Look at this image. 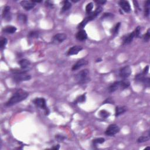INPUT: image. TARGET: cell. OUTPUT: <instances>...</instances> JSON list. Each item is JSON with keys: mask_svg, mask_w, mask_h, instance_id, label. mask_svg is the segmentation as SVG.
Returning a JSON list of instances; mask_svg holds the SVG:
<instances>
[{"mask_svg": "<svg viewBox=\"0 0 150 150\" xmlns=\"http://www.w3.org/2000/svg\"><path fill=\"white\" fill-rule=\"evenodd\" d=\"M141 28L138 27L135 28V29L133 32L130 34L125 35L123 38V45H128L130 43L133 41L134 38L135 37H138L140 34Z\"/></svg>", "mask_w": 150, "mask_h": 150, "instance_id": "cell-5", "label": "cell"}, {"mask_svg": "<svg viewBox=\"0 0 150 150\" xmlns=\"http://www.w3.org/2000/svg\"><path fill=\"white\" fill-rule=\"evenodd\" d=\"M7 42H8V41H7L6 38H2L1 41H0V48L1 49L4 48L7 45Z\"/></svg>", "mask_w": 150, "mask_h": 150, "instance_id": "cell-29", "label": "cell"}, {"mask_svg": "<svg viewBox=\"0 0 150 150\" xmlns=\"http://www.w3.org/2000/svg\"><path fill=\"white\" fill-rule=\"evenodd\" d=\"M130 82L127 80H123L121 81L116 82L110 86L109 88V91L110 93H113L116 91L118 89H122L127 88L130 86Z\"/></svg>", "mask_w": 150, "mask_h": 150, "instance_id": "cell-2", "label": "cell"}, {"mask_svg": "<svg viewBox=\"0 0 150 150\" xmlns=\"http://www.w3.org/2000/svg\"><path fill=\"white\" fill-rule=\"evenodd\" d=\"M149 135H148V136H141V137L138 139L137 142L138 143H141L147 141H148L149 140Z\"/></svg>", "mask_w": 150, "mask_h": 150, "instance_id": "cell-24", "label": "cell"}, {"mask_svg": "<svg viewBox=\"0 0 150 150\" xmlns=\"http://www.w3.org/2000/svg\"><path fill=\"white\" fill-rule=\"evenodd\" d=\"M56 138L58 140V141H62L63 140H64L65 139V137H63V135H56Z\"/></svg>", "mask_w": 150, "mask_h": 150, "instance_id": "cell-33", "label": "cell"}, {"mask_svg": "<svg viewBox=\"0 0 150 150\" xmlns=\"http://www.w3.org/2000/svg\"><path fill=\"white\" fill-rule=\"evenodd\" d=\"M4 32L8 34H12L15 33L16 30V28L13 26H7L5 28H4Z\"/></svg>", "mask_w": 150, "mask_h": 150, "instance_id": "cell-18", "label": "cell"}, {"mask_svg": "<svg viewBox=\"0 0 150 150\" xmlns=\"http://www.w3.org/2000/svg\"><path fill=\"white\" fill-rule=\"evenodd\" d=\"M19 64L20 65V66L22 69H26L29 66L30 63L29 60L27 59H22L19 62Z\"/></svg>", "mask_w": 150, "mask_h": 150, "instance_id": "cell-17", "label": "cell"}, {"mask_svg": "<svg viewBox=\"0 0 150 150\" xmlns=\"http://www.w3.org/2000/svg\"><path fill=\"white\" fill-rule=\"evenodd\" d=\"M52 149H59V145H56V146L54 147L53 148H52Z\"/></svg>", "mask_w": 150, "mask_h": 150, "instance_id": "cell-37", "label": "cell"}, {"mask_svg": "<svg viewBox=\"0 0 150 150\" xmlns=\"http://www.w3.org/2000/svg\"><path fill=\"white\" fill-rule=\"evenodd\" d=\"M85 100H86V95H83L77 98L76 103H83L84 102H85Z\"/></svg>", "mask_w": 150, "mask_h": 150, "instance_id": "cell-28", "label": "cell"}, {"mask_svg": "<svg viewBox=\"0 0 150 150\" xmlns=\"http://www.w3.org/2000/svg\"><path fill=\"white\" fill-rule=\"evenodd\" d=\"M149 4L150 2L149 1H147L145 2V15L146 16H148L149 14Z\"/></svg>", "mask_w": 150, "mask_h": 150, "instance_id": "cell-23", "label": "cell"}, {"mask_svg": "<svg viewBox=\"0 0 150 150\" xmlns=\"http://www.w3.org/2000/svg\"><path fill=\"white\" fill-rule=\"evenodd\" d=\"M109 115H110L109 113L107 112V111H105L104 110H101L100 111V116H101V117H102L103 118H107V117L109 116Z\"/></svg>", "mask_w": 150, "mask_h": 150, "instance_id": "cell-25", "label": "cell"}, {"mask_svg": "<svg viewBox=\"0 0 150 150\" xmlns=\"http://www.w3.org/2000/svg\"><path fill=\"white\" fill-rule=\"evenodd\" d=\"M120 25H121V23L120 22L117 23V24L115 25V27H114V28H113V30H112V34L113 35H116L117 34H118V30L120 29Z\"/></svg>", "mask_w": 150, "mask_h": 150, "instance_id": "cell-21", "label": "cell"}, {"mask_svg": "<svg viewBox=\"0 0 150 150\" xmlns=\"http://www.w3.org/2000/svg\"><path fill=\"white\" fill-rule=\"evenodd\" d=\"M88 64V61L84 59H80L77 61V62L73 66L72 69L73 70H76Z\"/></svg>", "mask_w": 150, "mask_h": 150, "instance_id": "cell-13", "label": "cell"}, {"mask_svg": "<svg viewBox=\"0 0 150 150\" xmlns=\"http://www.w3.org/2000/svg\"><path fill=\"white\" fill-rule=\"evenodd\" d=\"M96 2H97L98 4H104L105 2H106V1H96Z\"/></svg>", "mask_w": 150, "mask_h": 150, "instance_id": "cell-36", "label": "cell"}, {"mask_svg": "<svg viewBox=\"0 0 150 150\" xmlns=\"http://www.w3.org/2000/svg\"><path fill=\"white\" fill-rule=\"evenodd\" d=\"M39 35V33L38 32H31L29 33V37L30 38H38Z\"/></svg>", "mask_w": 150, "mask_h": 150, "instance_id": "cell-31", "label": "cell"}, {"mask_svg": "<svg viewBox=\"0 0 150 150\" xmlns=\"http://www.w3.org/2000/svg\"><path fill=\"white\" fill-rule=\"evenodd\" d=\"M13 80L16 82H21L23 81L29 80L31 77L25 71L14 70L13 72Z\"/></svg>", "mask_w": 150, "mask_h": 150, "instance_id": "cell-4", "label": "cell"}, {"mask_svg": "<svg viewBox=\"0 0 150 150\" xmlns=\"http://www.w3.org/2000/svg\"><path fill=\"white\" fill-rule=\"evenodd\" d=\"M119 131L120 128L118 126L116 125V124H111V125L108 127L107 130H105V134L107 135L113 136L118 133Z\"/></svg>", "mask_w": 150, "mask_h": 150, "instance_id": "cell-8", "label": "cell"}, {"mask_svg": "<svg viewBox=\"0 0 150 150\" xmlns=\"http://www.w3.org/2000/svg\"><path fill=\"white\" fill-rule=\"evenodd\" d=\"M21 5L25 10L29 11L34 8L35 3L33 1H22L21 2Z\"/></svg>", "mask_w": 150, "mask_h": 150, "instance_id": "cell-11", "label": "cell"}, {"mask_svg": "<svg viewBox=\"0 0 150 150\" xmlns=\"http://www.w3.org/2000/svg\"><path fill=\"white\" fill-rule=\"evenodd\" d=\"M149 31L150 29H148L147 30V32L146 33V34L144 35V39L145 42H148L149 40V38H150V34H149Z\"/></svg>", "mask_w": 150, "mask_h": 150, "instance_id": "cell-32", "label": "cell"}, {"mask_svg": "<svg viewBox=\"0 0 150 150\" xmlns=\"http://www.w3.org/2000/svg\"><path fill=\"white\" fill-rule=\"evenodd\" d=\"M76 38L77 40H79V41H84V40H86L87 39V38H88V35H87L85 30L81 29L77 33Z\"/></svg>", "mask_w": 150, "mask_h": 150, "instance_id": "cell-16", "label": "cell"}, {"mask_svg": "<svg viewBox=\"0 0 150 150\" xmlns=\"http://www.w3.org/2000/svg\"><path fill=\"white\" fill-rule=\"evenodd\" d=\"M89 72L88 69L81 70L76 75V79L79 84L86 83L89 80Z\"/></svg>", "mask_w": 150, "mask_h": 150, "instance_id": "cell-6", "label": "cell"}, {"mask_svg": "<svg viewBox=\"0 0 150 150\" xmlns=\"http://www.w3.org/2000/svg\"><path fill=\"white\" fill-rule=\"evenodd\" d=\"M66 39V35L64 34H58L53 36L52 42L53 43L59 44L63 42Z\"/></svg>", "mask_w": 150, "mask_h": 150, "instance_id": "cell-10", "label": "cell"}, {"mask_svg": "<svg viewBox=\"0 0 150 150\" xmlns=\"http://www.w3.org/2000/svg\"><path fill=\"white\" fill-rule=\"evenodd\" d=\"M18 20L21 21V22H22L23 23H25L27 22V16L24 14H19L18 15Z\"/></svg>", "mask_w": 150, "mask_h": 150, "instance_id": "cell-22", "label": "cell"}, {"mask_svg": "<svg viewBox=\"0 0 150 150\" xmlns=\"http://www.w3.org/2000/svg\"><path fill=\"white\" fill-rule=\"evenodd\" d=\"M131 73V69L129 66H126L120 70L119 75L122 79H126L130 76Z\"/></svg>", "mask_w": 150, "mask_h": 150, "instance_id": "cell-9", "label": "cell"}, {"mask_svg": "<svg viewBox=\"0 0 150 150\" xmlns=\"http://www.w3.org/2000/svg\"><path fill=\"white\" fill-rule=\"evenodd\" d=\"M29 95L28 93L23 90H18L12 96L9 100L6 103L5 105L7 106H12L18 103H20L22 101L25 100Z\"/></svg>", "mask_w": 150, "mask_h": 150, "instance_id": "cell-1", "label": "cell"}, {"mask_svg": "<svg viewBox=\"0 0 150 150\" xmlns=\"http://www.w3.org/2000/svg\"><path fill=\"white\" fill-rule=\"evenodd\" d=\"M142 83L144 84L146 87H149V84H150L149 77H145V78L143 79V80L142 81Z\"/></svg>", "mask_w": 150, "mask_h": 150, "instance_id": "cell-30", "label": "cell"}, {"mask_svg": "<svg viewBox=\"0 0 150 150\" xmlns=\"http://www.w3.org/2000/svg\"><path fill=\"white\" fill-rule=\"evenodd\" d=\"M102 8L100 6H98L97 8L96 9V10L95 11L90 14H89V15L82 21V22L80 23L78 26L79 29H82V28H83L87 24V23L89 22V21H92L95 18H96V16L102 12Z\"/></svg>", "mask_w": 150, "mask_h": 150, "instance_id": "cell-3", "label": "cell"}, {"mask_svg": "<svg viewBox=\"0 0 150 150\" xmlns=\"http://www.w3.org/2000/svg\"><path fill=\"white\" fill-rule=\"evenodd\" d=\"M105 141L104 138H96V139L93 140V142L94 144H102Z\"/></svg>", "mask_w": 150, "mask_h": 150, "instance_id": "cell-26", "label": "cell"}, {"mask_svg": "<svg viewBox=\"0 0 150 150\" xmlns=\"http://www.w3.org/2000/svg\"><path fill=\"white\" fill-rule=\"evenodd\" d=\"M71 7H72V4L70 2H69L68 1H64L63 2V5L62 8V12H63L67 11V10H69L70 8H71Z\"/></svg>", "mask_w": 150, "mask_h": 150, "instance_id": "cell-20", "label": "cell"}, {"mask_svg": "<svg viewBox=\"0 0 150 150\" xmlns=\"http://www.w3.org/2000/svg\"><path fill=\"white\" fill-rule=\"evenodd\" d=\"M148 70H149V66H147L146 67H145V69L144 70V71H143L142 73L144 74H147L148 73Z\"/></svg>", "mask_w": 150, "mask_h": 150, "instance_id": "cell-34", "label": "cell"}, {"mask_svg": "<svg viewBox=\"0 0 150 150\" xmlns=\"http://www.w3.org/2000/svg\"><path fill=\"white\" fill-rule=\"evenodd\" d=\"M110 103V104H113V102H112V100L110 99V98H107V99L105 101V102L103 103V104H105V103Z\"/></svg>", "mask_w": 150, "mask_h": 150, "instance_id": "cell-35", "label": "cell"}, {"mask_svg": "<svg viewBox=\"0 0 150 150\" xmlns=\"http://www.w3.org/2000/svg\"><path fill=\"white\" fill-rule=\"evenodd\" d=\"M82 47L80 46H74L72 47L71 48L69 49V50L67 52L68 55H76L79 52H80L82 50Z\"/></svg>", "mask_w": 150, "mask_h": 150, "instance_id": "cell-15", "label": "cell"}, {"mask_svg": "<svg viewBox=\"0 0 150 150\" xmlns=\"http://www.w3.org/2000/svg\"><path fill=\"white\" fill-rule=\"evenodd\" d=\"M119 5L121 8L126 12H130L131 11V7L129 2L127 1H120L119 2Z\"/></svg>", "mask_w": 150, "mask_h": 150, "instance_id": "cell-14", "label": "cell"}, {"mask_svg": "<svg viewBox=\"0 0 150 150\" xmlns=\"http://www.w3.org/2000/svg\"><path fill=\"white\" fill-rule=\"evenodd\" d=\"M126 111V108L124 106H117L116 108V117L120 116Z\"/></svg>", "mask_w": 150, "mask_h": 150, "instance_id": "cell-19", "label": "cell"}, {"mask_svg": "<svg viewBox=\"0 0 150 150\" xmlns=\"http://www.w3.org/2000/svg\"><path fill=\"white\" fill-rule=\"evenodd\" d=\"M10 7L7 6L4 8L3 12H2V16L7 21H9L11 20L12 16L10 12Z\"/></svg>", "mask_w": 150, "mask_h": 150, "instance_id": "cell-12", "label": "cell"}, {"mask_svg": "<svg viewBox=\"0 0 150 150\" xmlns=\"http://www.w3.org/2000/svg\"><path fill=\"white\" fill-rule=\"evenodd\" d=\"M34 103L36 105V107H39L40 109H43L48 114L49 113V110L46 106V100L43 98H36L34 100Z\"/></svg>", "mask_w": 150, "mask_h": 150, "instance_id": "cell-7", "label": "cell"}, {"mask_svg": "<svg viewBox=\"0 0 150 150\" xmlns=\"http://www.w3.org/2000/svg\"><path fill=\"white\" fill-rule=\"evenodd\" d=\"M93 4L92 2H90L86 7V11L88 14H90L91 10L93 9Z\"/></svg>", "mask_w": 150, "mask_h": 150, "instance_id": "cell-27", "label": "cell"}]
</instances>
